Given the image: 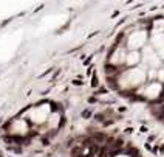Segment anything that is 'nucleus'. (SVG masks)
I'll return each mask as SVG.
<instances>
[{
    "label": "nucleus",
    "instance_id": "obj_1",
    "mask_svg": "<svg viewBox=\"0 0 164 157\" xmlns=\"http://www.w3.org/2000/svg\"><path fill=\"white\" fill-rule=\"evenodd\" d=\"M93 138H94V142H96V140H99V142H102V140H105L107 137H105V135H102V134H96V135H94Z\"/></svg>",
    "mask_w": 164,
    "mask_h": 157
},
{
    "label": "nucleus",
    "instance_id": "obj_2",
    "mask_svg": "<svg viewBox=\"0 0 164 157\" xmlns=\"http://www.w3.org/2000/svg\"><path fill=\"white\" fill-rule=\"evenodd\" d=\"M92 86L94 87V86H98V78H96V75L93 76V79H92Z\"/></svg>",
    "mask_w": 164,
    "mask_h": 157
},
{
    "label": "nucleus",
    "instance_id": "obj_3",
    "mask_svg": "<svg viewBox=\"0 0 164 157\" xmlns=\"http://www.w3.org/2000/svg\"><path fill=\"white\" fill-rule=\"evenodd\" d=\"M82 117H90V110H85L84 114H82Z\"/></svg>",
    "mask_w": 164,
    "mask_h": 157
}]
</instances>
